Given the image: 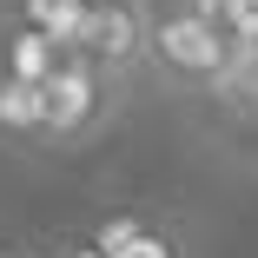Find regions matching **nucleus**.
<instances>
[{
    "instance_id": "obj_1",
    "label": "nucleus",
    "mask_w": 258,
    "mask_h": 258,
    "mask_svg": "<svg viewBox=\"0 0 258 258\" xmlns=\"http://www.w3.org/2000/svg\"><path fill=\"white\" fill-rule=\"evenodd\" d=\"M146 67L172 80V86H192V93H219L238 67L232 53V33L199 20L185 0L179 7H146Z\"/></svg>"
},
{
    "instance_id": "obj_2",
    "label": "nucleus",
    "mask_w": 258,
    "mask_h": 258,
    "mask_svg": "<svg viewBox=\"0 0 258 258\" xmlns=\"http://www.w3.org/2000/svg\"><path fill=\"white\" fill-rule=\"evenodd\" d=\"M46 93V146H86L99 126H106L113 113H119V80L113 73H99L93 60H80V53H67L60 60V73L40 86Z\"/></svg>"
},
{
    "instance_id": "obj_3",
    "label": "nucleus",
    "mask_w": 258,
    "mask_h": 258,
    "mask_svg": "<svg viewBox=\"0 0 258 258\" xmlns=\"http://www.w3.org/2000/svg\"><path fill=\"white\" fill-rule=\"evenodd\" d=\"M67 53L93 60L99 73L126 80L133 67H146V0H126V7H86V27Z\"/></svg>"
},
{
    "instance_id": "obj_4",
    "label": "nucleus",
    "mask_w": 258,
    "mask_h": 258,
    "mask_svg": "<svg viewBox=\"0 0 258 258\" xmlns=\"http://www.w3.org/2000/svg\"><path fill=\"white\" fill-rule=\"evenodd\" d=\"M60 60H67V46H53L46 33H33L27 20H14V27H7V40H0V73H7V80L46 86V80L60 73Z\"/></svg>"
},
{
    "instance_id": "obj_5",
    "label": "nucleus",
    "mask_w": 258,
    "mask_h": 258,
    "mask_svg": "<svg viewBox=\"0 0 258 258\" xmlns=\"http://www.w3.org/2000/svg\"><path fill=\"white\" fill-rule=\"evenodd\" d=\"M0 139L7 146H46V93L0 73Z\"/></svg>"
},
{
    "instance_id": "obj_6",
    "label": "nucleus",
    "mask_w": 258,
    "mask_h": 258,
    "mask_svg": "<svg viewBox=\"0 0 258 258\" xmlns=\"http://www.w3.org/2000/svg\"><path fill=\"white\" fill-rule=\"evenodd\" d=\"M14 20H27L33 33H46L53 46H73L80 27H86V0H20Z\"/></svg>"
},
{
    "instance_id": "obj_7",
    "label": "nucleus",
    "mask_w": 258,
    "mask_h": 258,
    "mask_svg": "<svg viewBox=\"0 0 258 258\" xmlns=\"http://www.w3.org/2000/svg\"><path fill=\"white\" fill-rule=\"evenodd\" d=\"M119 258H185V238H179V225H166V219H146Z\"/></svg>"
},
{
    "instance_id": "obj_8",
    "label": "nucleus",
    "mask_w": 258,
    "mask_h": 258,
    "mask_svg": "<svg viewBox=\"0 0 258 258\" xmlns=\"http://www.w3.org/2000/svg\"><path fill=\"white\" fill-rule=\"evenodd\" d=\"M139 225H146V219H133V212H119V219H106V225L93 232V245L106 251V258H119V251L133 245V232H139Z\"/></svg>"
},
{
    "instance_id": "obj_9",
    "label": "nucleus",
    "mask_w": 258,
    "mask_h": 258,
    "mask_svg": "<svg viewBox=\"0 0 258 258\" xmlns=\"http://www.w3.org/2000/svg\"><path fill=\"white\" fill-rule=\"evenodd\" d=\"M185 7H192L199 20H212V27H225V33H232V27H238V20L251 14L245 0H185Z\"/></svg>"
},
{
    "instance_id": "obj_10",
    "label": "nucleus",
    "mask_w": 258,
    "mask_h": 258,
    "mask_svg": "<svg viewBox=\"0 0 258 258\" xmlns=\"http://www.w3.org/2000/svg\"><path fill=\"white\" fill-rule=\"evenodd\" d=\"M60 258H106V251H99V245L86 238V245H73V251H60Z\"/></svg>"
},
{
    "instance_id": "obj_11",
    "label": "nucleus",
    "mask_w": 258,
    "mask_h": 258,
    "mask_svg": "<svg viewBox=\"0 0 258 258\" xmlns=\"http://www.w3.org/2000/svg\"><path fill=\"white\" fill-rule=\"evenodd\" d=\"M86 7H126V0H86Z\"/></svg>"
},
{
    "instance_id": "obj_12",
    "label": "nucleus",
    "mask_w": 258,
    "mask_h": 258,
    "mask_svg": "<svg viewBox=\"0 0 258 258\" xmlns=\"http://www.w3.org/2000/svg\"><path fill=\"white\" fill-rule=\"evenodd\" d=\"M27 258H60V251H27Z\"/></svg>"
},
{
    "instance_id": "obj_13",
    "label": "nucleus",
    "mask_w": 258,
    "mask_h": 258,
    "mask_svg": "<svg viewBox=\"0 0 258 258\" xmlns=\"http://www.w3.org/2000/svg\"><path fill=\"white\" fill-rule=\"evenodd\" d=\"M245 7H251V14H258V0H245Z\"/></svg>"
}]
</instances>
